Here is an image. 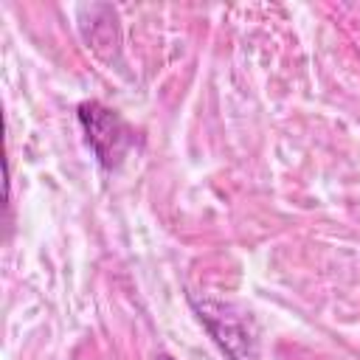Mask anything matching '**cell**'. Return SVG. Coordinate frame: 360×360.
<instances>
[{
  "instance_id": "cell-1",
  "label": "cell",
  "mask_w": 360,
  "mask_h": 360,
  "mask_svg": "<svg viewBox=\"0 0 360 360\" xmlns=\"http://www.w3.org/2000/svg\"><path fill=\"white\" fill-rule=\"evenodd\" d=\"M188 304L194 307L197 318L205 323L217 346L228 354V360H259V340L250 323V312L231 301L194 295L188 292Z\"/></svg>"
},
{
  "instance_id": "cell-2",
  "label": "cell",
  "mask_w": 360,
  "mask_h": 360,
  "mask_svg": "<svg viewBox=\"0 0 360 360\" xmlns=\"http://www.w3.org/2000/svg\"><path fill=\"white\" fill-rule=\"evenodd\" d=\"M76 115L98 166L107 172L118 169L127 152L135 146V132L127 127V121L115 110L104 107L101 101H82Z\"/></svg>"
},
{
  "instance_id": "cell-3",
  "label": "cell",
  "mask_w": 360,
  "mask_h": 360,
  "mask_svg": "<svg viewBox=\"0 0 360 360\" xmlns=\"http://www.w3.org/2000/svg\"><path fill=\"white\" fill-rule=\"evenodd\" d=\"M158 360H172V357H169V354H160V357H158Z\"/></svg>"
}]
</instances>
